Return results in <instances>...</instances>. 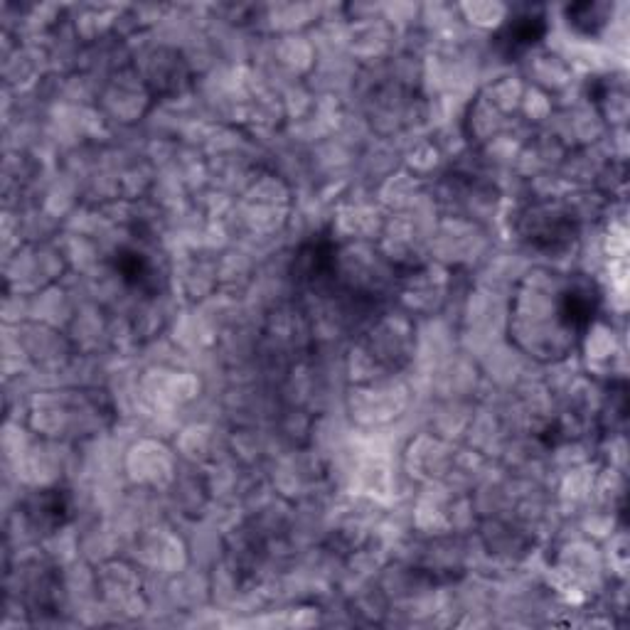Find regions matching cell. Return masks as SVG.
I'll list each match as a JSON object with an SVG mask.
<instances>
[{
	"label": "cell",
	"mask_w": 630,
	"mask_h": 630,
	"mask_svg": "<svg viewBox=\"0 0 630 630\" xmlns=\"http://www.w3.org/2000/svg\"><path fill=\"white\" fill-rule=\"evenodd\" d=\"M599 311V296L589 284H571L559 296V320L567 330L584 333Z\"/></svg>",
	"instance_id": "obj_1"
},
{
	"label": "cell",
	"mask_w": 630,
	"mask_h": 630,
	"mask_svg": "<svg viewBox=\"0 0 630 630\" xmlns=\"http://www.w3.org/2000/svg\"><path fill=\"white\" fill-rule=\"evenodd\" d=\"M544 32H547V23H544L542 15L525 13L512 18L510 23L498 32L495 42H498L500 52H503L505 57H515L520 55V52L530 50L532 45H537L544 37Z\"/></svg>",
	"instance_id": "obj_2"
},
{
	"label": "cell",
	"mask_w": 630,
	"mask_h": 630,
	"mask_svg": "<svg viewBox=\"0 0 630 630\" xmlns=\"http://www.w3.org/2000/svg\"><path fill=\"white\" fill-rule=\"evenodd\" d=\"M537 220H542V227H530L525 232V239L537 249H557L562 244H567L569 239H574V224L567 215H554V212H544V215H535Z\"/></svg>",
	"instance_id": "obj_3"
},
{
	"label": "cell",
	"mask_w": 630,
	"mask_h": 630,
	"mask_svg": "<svg viewBox=\"0 0 630 630\" xmlns=\"http://www.w3.org/2000/svg\"><path fill=\"white\" fill-rule=\"evenodd\" d=\"M30 515L35 517L37 527H62L69 520V498L62 490H45L35 498L30 507Z\"/></svg>",
	"instance_id": "obj_4"
},
{
	"label": "cell",
	"mask_w": 630,
	"mask_h": 630,
	"mask_svg": "<svg viewBox=\"0 0 630 630\" xmlns=\"http://www.w3.org/2000/svg\"><path fill=\"white\" fill-rule=\"evenodd\" d=\"M114 266L128 286L146 288L153 276V269H151V264H148L146 256H143L141 252H133V249H121V252L116 254Z\"/></svg>",
	"instance_id": "obj_5"
},
{
	"label": "cell",
	"mask_w": 630,
	"mask_h": 630,
	"mask_svg": "<svg viewBox=\"0 0 630 630\" xmlns=\"http://www.w3.org/2000/svg\"><path fill=\"white\" fill-rule=\"evenodd\" d=\"M603 10H606V5H599V3H579V5H571L569 8V25L574 30L584 32V35H594V32H599V28L603 23H606V18H603Z\"/></svg>",
	"instance_id": "obj_6"
}]
</instances>
